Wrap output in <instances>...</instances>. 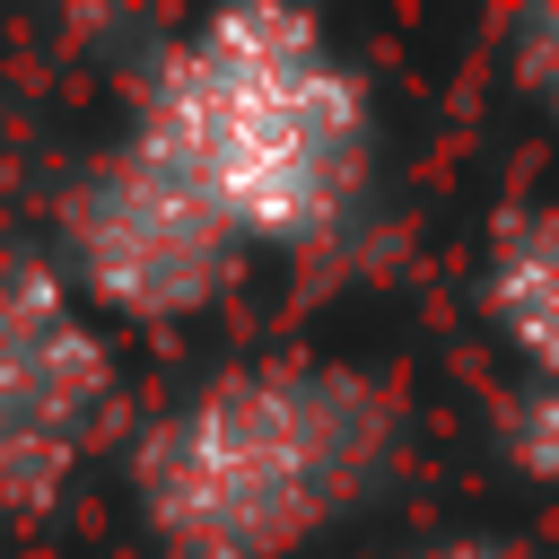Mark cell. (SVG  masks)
<instances>
[{"mask_svg":"<svg viewBox=\"0 0 559 559\" xmlns=\"http://www.w3.org/2000/svg\"><path fill=\"white\" fill-rule=\"evenodd\" d=\"M480 314L498 349L533 376V393H559V210H515L480 253Z\"/></svg>","mask_w":559,"mask_h":559,"instance_id":"5b68a950","label":"cell"},{"mask_svg":"<svg viewBox=\"0 0 559 559\" xmlns=\"http://www.w3.org/2000/svg\"><path fill=\"white\" fill-rule=\"evenodd\" d=\"M122 131L166 157L245 253H314L332 245L376 183V87L332 44L314 9H210L175 26Z\"/></svg>","mask_w":559,"mask_h":559,"instance_id":"6da1fadb","label":"cell"},{"mask_svg":"<svg viewBox=\"0 0 559 559\" xmlns=\"http://www.w3.org/2000/svg\"><path fill=\"white\" fill-rule=\"evenodd\" d=\"M122 428V358L52 245L0 236V507L44 515Z\"/></svg>","mask_w":559,"mask_h":559,"instance_id":"277c9868","label":"cell"},{"mask_svg":"<svg viewBox=\"0 0 559 559\" xmlns=\"http://www.w3.org/2000/svg\"><path fill=\"white\" fill-rule=\"evenodd\" d=\"M507 454H515L533 480H559V393H533V402H515Z\"/></svg>","mask_w":559,"mask_h":559,"instance_id":"52a82bcc","label":"cell"},{"mask_svg":"<svg viewBox=\"0 0 559 559\" xmlns=\"http://www.w3.org/2000/svg\"><path fill=\"white\" fill-rule=\"evenodd\" d=\"M52 262L105 323L175 332V323H201L210 306H227L253 253L166 157H148L131 131H114L105 148H87L70 166V183L52 201Z\"/></svg>","mask_w":559,"mask_h":559,"instance_id":"3957f363","label":"cell"},{"mask_svg":"<svg viewBox=\"0 0 559 559\" xmlns=\"http://www.w3.org/2000/svg\"><path fill=\"white\" fill-rule=\"evenodd\" d=\"M402 393L376 367L262 349L192 376L131 437V515L157 559H297L402 463Z\"/></svg>","mask_w":559,"mask_h":559,"instance_id":"7a4b0ae2","label":"cell"},{"mask_svg":"<svg viewBox=\"0 0 559 559\" xmlns=\"http://www.w3.org/2000/svg\"><path fill=\"white\" fill-rule=\"evenodd\" d=\"M411 559H533V550H515V542H498V533H454V542H428V550H411Z\"/></svg>","mask_w":559,"mask_h":559,"instance_id":"ba28073f","label":"cell"},{"mask_svg":"<svg viewBox=\"0 0 559 559\" xmlns=\"http://www.w3.org/2000/svg\"><path fill=\"white\" fill-rule=\"evenodd\" d=\"M515 87H524V96L550 114V131H559V0L515 17Z\"/></svg>","mask_w":559,"mask_h":559,"instance_id":"8992f818","label":"cell"}]
</instances>
